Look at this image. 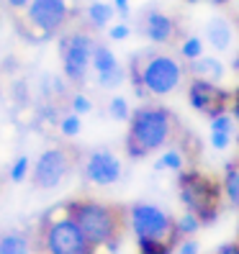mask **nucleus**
<instances>
[{"mask_svg": "<svg viewBox=\"0 0 239 254\" xmlns=\"http://www.w3.org/2000/svg\"><path fill=\"white\" fill-rule=\"evenodd\" d=\"M180 131V124L170 108L165 106H139L131 111L129 133H126V154L131 159H144L152 152H162L172 144Z\"/></svg>", "mask_w": 239, "mask_h": 254, "instance_id": "1", "label": "nucleus"}, {"mask_svg": "<svg viewBox=\"0 0 239 254\" xmlns=\"http://www.w3.org/2000/svg\"><path fill=\"white\" fill-rule=\"evenodd\" d=\"M177 198L185 211L203 221V226H214L224 208V188L221 180L201 170H183L177 172Z\"/></svg>", "mask_w": 239, "mask_h": 254, "instance_id": "2", "label": "nucleus"}, {"mask_svg": "<svg viewBox=\"0 0 239 254\" xmlns=\"http://www.w3.org/2000/svg\"><path fill=\"white\" fill-rule=\"evenodd\" d=\"M67 213L78 221V226L85 231L95 249H116L124 229V216L118 208L95 203V200H72L67 203Z\"/></svg>", "mask_w": 239, "mask_h": 254, "instance_id": "3", "label": "nucleus"}, {"mask_svg": "<svg viewBox=\"0 0 239 254\" xmlns=\"http://www.w3.org/2000/svg\"><path fill=\"white\" fill-rule=\"evenodd\" d=\"M131 62L139 67L144 90L157 98H165V95H172L175 90H180L188 74V64H183V59L170 52L134 54Z\"/></svg>", "mask_w": 239, "mask_h": 254, "instance_id": "4", "label": "nucleus"}, {"mask_svg": "<svg viewBox=\"0 0 239 254\" xmlns=\"http://www.w3.org/2000/svg\"><path fill=\"white\" fill-rule=\"evenodd\" d=\"M44 249L47 254H95V247L70 213L52 218L44 229Z\"/></svg>", "mask_w": 239, "mask_h": 254, "instance_id": "5", "label": "nucleus"}, {"mask_svg": "<svg viewBox=\"0 0 239 254\" xmlns=\"http://www.w3.org/2000/svg\"><path fill=\"white\" fill-rule=\"evenodd\" d=\"M129 226L131 234L142 236H157V239H170L175 242V218L155 203H134L129 208ZM177 247V242H175Z\"/></svg>", "mask_w": 239, "mask_h": 254, "instance_id": "6", "label": "nucleus"}, {"mask_svg": "<svg viewBox=\"0 0 239 254\" xmlns=\"http://www.w3.org/2000/svg\"><path fill=\"white\" fill-rule=\"evenodd\" d=\"M95 39L85 31H75L62 39V67L65 77L70 82H82L87 67H93V54H95Z\"/></svg>", "mask_w": 239, "mask_h": 254, "instance_id": "7", "label": "nucleus"}, {"mask_svg": "<svg viewBox=\"0 0 239 254\" xmlns=\"http://www.w3.org/2000/svg\"><path fill=\"white\" fill-rule=\"evenodd\" d=\"M185 95H188L190 108L206 118L227 113L229 103H232V90L221 87L214 80H201V77H190V82L185 87Z\"/></svg>", "mask_w": 239, "mask_h": 254, "instance_id": "8", "label": "nucleus"}, {"mask_svg": "<svg viewBox=\"0 0 239 254\" xmlns=\"http://www.w3.org/2000/svg\"><path fill=\"white\" fill-rule=\"evenodd\" d=\"M72 170V159L65 149H47V152H41L34 170H31V183L34 188L39 190H54L65 183V177L70 175Z\"/></svg>", "mask_w": 239, "mask_h": 254, "instance_id": "9", "label": "nucleus"}, {"mask_svg": "<svg viewBox=\"0 0 239 254\" xmlns=\"http://www.w3.org/2000/svg\"><path fill=\"white\" fill-rule=\"evenodd\" d=\"M82 175L87 183H93L98 188H111L121 180L124 164L108 149H95V152L87 154V159L82 164Z\"/></svg>", "mask_w": 239, "mask_h": 254, "instance_id": "10", "label": "nucleus"}, {"mask_svg": "<svg viewBox=\"0 0 239 254\" xmlns=\"http://www.w3.org/2000/svg\"><path fill=\"white\" fill-rule=\"evenodd\" d=\"M26 10H28V21L44 34L59 31L70 18L67 0H31Z\"/></svg>", "mask_w": 239, "mask_h": 254, "instance_id": "11", "label": "nucleus"}, {"mask_svg": "<svg viewBox=\"0 0 239 254\" xmlns=\"http://www.w3.org/2000/svg\"><path fill=\"white\" fill-rule=\"evenodd\" d=\"M142 34L147 36L149 44H157V47H167V44H172L177 39V21L172 16H167V13H162L157 8L147 10L144 18H142Z\"/></svg>", "mask_w": 239, "mask_h": 254, "instance_id": "12", "label": "nucleus"}, {"mask_svg": "<svg viewBox=\"0 0 239 254\" xmlns=\"http://www.w3.org/2000/svg\"><path fill=\"white\" fill-rule=\"evenodd\" d=\"M93 69L98 74V85L100 87H108V90H113V87H118V85H124V80H126V69L121 67L118 57L106 47V44H98V47H95Z\"/></svg>", "mask_w": 239, "mask_h": 254, "instance_id": "13", "label": "nucleus"}, {"mask_svg": "<svg viewBox=\"0 0 239 254\" xmlns=\"http://www.w3.org/2000/svg\"><path fill=\"white\" fill-rule=\"evenodd\" d=\"M203 41L211 47L214 52H229L234 44V26L229 23V18L224 16H214L203 28Z\"/></svg>", "mask_w": 239, "mask_h": 254, "instance_id": "14", "label": "nucleus"}, {"mask_svg": "<svg viewBox=\"0 0 239 254\" xmlns=\"http://www.w3.org/2000/svg\"><path fill=\"white\" fill-rule=\"evenodd\" d=\"M188 74H190V77L221 82L224 74H227V64H224L219 57H206L203 54L201 59H196V62H188Z\"/></svg>", "mask_w": 239, "mask_h": 254, "instance_id": "15", "label": "nucleus"}, {"mask_svg": "<svg viewBox=\"0 0 239 254\" xmlns=\"http://www.w3.org/2000/svg\"><path fill=\"white\" fill-rule=\"evenodd\" d=\"M221 188H224V203L234 208V211H239V159H232L224 167Z\"/></svg>", "mask_w": 239, "mask_h": 254, "instance_id": "16", "label": "nucleus"}, {"mask_svg": "<svg viewBox=\"0 0 239 254\" xmlns=\"http://www.w3.org/2000/svg\"><path fill=\"white\" fill-rule=\"evenodd\" d=\"M116 5L113 3H103V0H93L90 5H87V10H85V18H87V23H90L93 28H106V26H111L113 23V18H116Z\"/></svg>", "mask_w": 239, "mask_h": 254, "instance_id": "17", "label": "nucleus"}, {"mask_svg": "<svg viewBox=\"0 0 239 254\" xmlns=\"http://www.w3.org/2000/svg\"><path fill=\"white\" fill-rule=\"evenodd\" d=\"M155 172H183L185 170V154H183V149L180 146H165L162 149V154L159 159L152 164Z\"/></svg>", "mask_w": 239, "mask_h": 254, "instance_id": "18", "label": "nucleus"}, {"mask_svg": "<svg viewBox=\"0 0 239 254\" xmlns=\"http://www.w3.org/2000/svg\"><path fill=\"white\" fill-rule=\"evenodd\" d=\"M0 254H31V242L21 231L0 234Z\"/></svg>", "mask_w": 239, "mask_h": 254, "instance_id": "19", "label": "nucleus"}, {"mask_svg": "<svg viewBox=\"0 0 239 254\" xmlns=\"http://www.w3.org/2000/svg\"><path fill=\"white\" fill-rule=\"evenodd\" d=\"M203 229V221L193 213V211H183L180 216L175 218V242H180V239H188L193 234H198Z\"/></svg>", "mask_w": 239, "mask_h": 254, "instance_id": "20", "label": "nucleus"}, {"mask_svg": "<svg viewBox=\"0 0 239 254\" xmlns=\"http://www.w3.org/2000/svg\"><path fill=\"white\" fill-rule=\"evenodd\" d=\"M203 49H206V41L203 36H183L180 44H177V57L183 59V62H196V59L203 57Z\"/></svg>", "mask_w": 239, "mask_h": 254, "instance_id": "21", "label": "nucleus"}, {"mask_svg": "<svg viewBox=\"0 0 239 254\" xmlns=\"http://www.w3.org/2000/svg\"><path fill=\"white\" fill-rule=\"evenodd\" d=\"M139 254H172L175 252V242L170 239H157V236H142L137 239Z\"/></svg>", "mask_w": 239, "mask_h": 254, "instance_id": "22", "label": "nucleus"}, {"mask_svg": "<svg viewBox=\"0 0 239 254\" xmlns=\"http://www.w3.org/2000/svg\"><path fill=\"white\" fill-rule=\"evenodd\" d=\"M108 116L113 121H129L131 118V108H129V100L124 95H113L108 100Z\"/></svg>", "mask_w": 239, "mask_h": 254, "instance_id": "23", "label": "nucleus"}, {"mask_svg": "<svg viewBox=\"0 0 239 254\" xmlns=\"http://www.w3.org/2000/svg\"><path fill=\"white\" fill-rule=\"evenodd\" d=\"M59 131L65 133V136H78V133L82 131V121H80V113H67L62 121H59Z\"/></svg>", "mask_w": 239, "mask_h": 254, "instance_id": "24", "label": "nucleus"}, {"mask_svg": "<svg viewBox=\"0 0 239 254\" xmlns=\"http://www.w3.org/2000/svg\"><path fill=\"white\" fill-rule=\"evenodd\" d=\"M208 124H211V131H224V133H234L237 131V121H234V116L229 111L221 113V116L208 118Z\"/></svg>", "mask_w": 239, "mask_h": 254, "instance_id": "25", "label": "nucleus"}, {"mask_svg": "<svg viewBox=\"0 0 239 254\" xmlns=\"http://www.w3.org/2000/svg\"><path fill=\"white\" fill-rule=\"evenodd\" d=\"M28 172H31V159H28L26 154H21L16 162H13V167H10V180L13 183H23Z\"/></svg>", "mask_w": 239, "mask_h": 254, "instance_id": "26", "label": "nucleus"}, {"mask_svg": "<svg viewBox=\"0 0 239 254\" xmlns=\"http://www.w3.org/2000/svg\"><path fill=\"white\" fill-rule=\"evenodd\" d=\"M232 136H234V133H224V131H211V136H208V141H211V146L216 149V152H227V149L232 146Z\"/></svg>", "mask_w": 239, "mask_h": 254, "instance_id": "27", "label": "nucleus"}, {"mask_svg": "<svg viewBox=\"0 0 239 254\" xmlns=\"http://www.w3.org/2000/svg\"><path fill=\"white\" fill-rule=\"evenodd\" d=\"M131 36V28L126 21H118V23H111L108 26V39L111 41H126Z\"/></svg>", "mask_w": 239, "mask_h": 254, "instance_id": "28", "label": "nucleus"}, {"mask_svg": "<svg viewBox=\"0 0 239 254\" xmlns=\"http://www.w3.org/2000/svg\"><path fill=\"white\" fill-rule=\"evenodd\" d=\"M72 111H75V113H80V116L90 113V111H93V100L87 98V95H82V93H78V95L72 98Z\"/></svg>", "mask_w": 239, "mask_h": 254, "instance_id": "29", "label": "nucleus"}, {"mask_svg": "<svg viewBox=\"0 0 239 254\" xmlns=\"http://www.w3.org/2000/svg\"><path fill=\"white\" fill-rule=\"evenodd\" d=\"M175 254H201V247L193 236H188V239H180V242H177Z\"/></svg>", "mask_w": 239, "mask_h": 254, "instance_id": "30", "label": "nucleus"}, {"mask_svg": "<svg viewBox=\"0 0 239 254\" xmlns=\"http://www.w3.org/2000/svg\"><path fill=\"white\" fill-rule=\"evenodd\" d=\"M229 113L234 116V121L239 124V87L232 93V103H229Z\"/></svg>", "mask_w": 239, "mask_h": 254, "instance_id": "31", "label": "nucleus"}, {"mask_svg": "<svg viewBox=\"0 0 239 254\" xmlns=\"http://www.w3.org/2000/svg\"><path fill=\"white\" fill-rule=\"evenodd\" d=\"M113 5H116V10H118V16L126 18V16H129V5H131V0H113Z\"/></svg>", "mask_w": 239, "mask_h": 254, "instance_id": "32", "label": "nucleus"}, {"mask_svg": "<svg viewBox=\"0 0 239 254\" xmlns=\"http://www.w3.org/2000/svg\"><path fill=\"white\" fill-rule=\"evenodd\" d=\"M216 254H239V242H232V244L219 247V252H216Z\"/></svg>", "mask_w": 239, "mask_h": 254, "instance_id": "33", "label": "nucleus"}, {"mask_svg": "<svg viewBox=\"0 0 239 254\" xmlns=\"http://www.w3.org/2000/svg\"><path fill=\"white\" fill-rule=\"evenodd\" d=\"M5 3H8L10 8H28V3H31V0H5Z\"/></svg>", "mask_w": 239, "mask_h": 254, "instance_id": "34", "label": "nucleus"}, {"mask_svg": "<svg viewBox=\"0 0 239 254\" xmlns=\"http://www.w3.org/2000/svg\"><path fill=\"white\" fill-rule=\"evenodd\" d=\"M229 67H232V72H239V49L234 52V57H232V62H229Z\"/></svg>", "mask_w": 239, "mask_h": 254, "instance_id": "35", "label": "nucleus"}, {"mask_svg": "<svg viewBox=\"0 0 239 254\" xmlns=\"http://www.w3.org/2000/svg\"><path fill=\"white\" fill-rule=\"evenodd\" d=\"M211 5H216V8H224V5H229V0H208Z\"/></svg>", "mask_w": 239, "mask_h": 254, "instance_id": "36", "label": "nucleus"}, {"mask_svg": "<svg viewBox=\"0 0 239 254\" xmlns=\"http://www.w3.org/2000/svg\"><path fill=\"white\" fill-rule=\"evenodd\" d=\"M183 3H190L193 5V3H201V0H183Z\"/></svg>", "mask_w": 239, "mask_h": 254, "instance_id": "37", "label": "nucleus"}, {"mask_svg": "<svg viewBox=\"0 0 239 254\" xmlns=\"http://www.w3.org/2000/svg\"><path fill=\"white\" fill-rule=\"evenodd\" d=\"M237 144H239V131H237Z\"/></svg>", "mask_w": 239, "mask_h": 254, "instance_id": "38", "label": "nucleus"}, {"mask_svg": "<svg viewBox=\"0 0 239 254\" xmlns=\"http://www.w3.org/2000/svg\"><path fill=\"white\" fill-rule=\"evenodd\" d=\"M237 242H239V239H237Z\"/></svg>", "mask_w": 239, "mask_h": 254, "instance_id": "39", "label": "nucleus"}]
</instances>
